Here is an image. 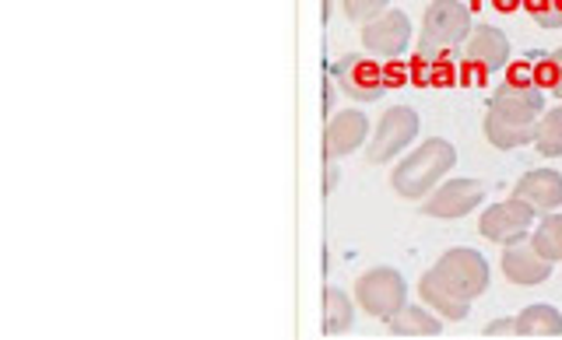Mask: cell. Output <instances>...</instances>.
Wrapping results in <instances>:
<instances>
[{
	"label": "cell",
	"instance_id": "1",
	"mask_svg": "<svg viewBox=\"0 0 562 340\" xmlns=\"http://www.w3.org/2000/svg\"><path fill=\"white\" fill-rule=\"evenodd\" d=\"M453 166H457V148L447 137H429L394 166L391 186L404 201H426L447 179V172H453Z\"/></svg>",
	"mask_w": 562,
	"mask_h": 340
},
{
	"label": "cell",
	"instance_id": "2",
	"mask_svg": "<svg viewBox=\"0 0 562 340\" xmlns=\"http://www.w3.org/2000/svg\"><path fill=\"white\" fill-rule=\"evenodd\" d=\"M471 29H474L471 11L461 4V0H432V4L426 8V22H422L418 57L436 60L443 49L468 43Z\"/></svg>",
	"mask_w": 562,
	"mask_h": 340
},
{
	"label": "cell",
	"instance_id": "3",
	"mask_svg": "<svg viewBox=\"0 0 562 340\" xmlns=\"http://www.w3.org/2000/svg\"><path fill=\"white\" fill-rule=\"evenodd\" d=\"M432 271L457 298H464V302H474V298H482L488 292L492 271H488V263H485V257L479 253V249L453 246L432 263Z\"/></svg>",
	"mask_w": 562,
	"mask_h": 340
},
{
	"label": "cell",
	"instance_id": "4",
	"mask_svg": "<svg viewBox=\"0 0 562 340\" xmlns=\"http://www.w3.org/2000/svg\"><path fill=\"white\" fill-rule=\"evenodd\" d=\"M488 110L503 116L506 123H517V127H535L538 116L544 113V95L535 84V78H527V67H517L514 81H506L503 88L492 92Z\"/></svg>",
	"mask_w": 562,
	"mask_h": 340
},
{
	"label": "cell",
	"instance_id": "5",
	"mask_svg": "<svg viewBox=\"0 0 562 340\" xmlns=\"http://www.w3.org/2000/svg\"><path fill=\"white\" fill-rule=\"evenodd\" d=\"M415 137H418V113L412 105H394V110H386L380 116L373 137L366 140V158L373 166H386L408 145H415Z\"/></svg>",
	"mask_w": 562,
	"mask_h": 340
},
{
	"label": "cell",
	"instance_id": "6",
	"mask_svg": "<svg viewBox=\"0 0 562 340\" xmlns=\"http://www.w3.org/2000/svg\"><path fill=\"white\" fill-rule=\"evenodd\" d=\"M356 302L369 316L386 324L408 302V284H404L401 271H394V267H373V271H366L356 281Z\"/></svg>",
	"mask_w": 562,
	"mask_h": 340
},
{
	"label": "cell",
	"instance_id": "7",
	"mask_svg": "<svg viewBox=\"0 0 562 340\" xmlns=\"http://www.w3.org/2000/svg\"><path fill=\"white\" fill-rule=\"evenodd\" d=\"M531 228H535V207H527L517 196L499 204H488L479 218V231L496 246H517L531 239Z\"/></svg>",
	"mask_w": 562,
	"mask_h": 340
},
{
	"label": "cell",
	"instance_id": "8",
	"mask_svg": "<svg viewBox=\"0 0 562 340\" xmlns=\"http://www.w3.org/2000/svg\"><path fill=\"white\" fill-rule=\"evenodd\" d=\"M485 201V186L479 179H443L422 204V214L426 218H443V222H457L468 218L471 211H479V204Z\"/></svg>",
	"mask_w": 562,
	"mask_h": 340
},
{
	"label": "cell",
	"instance_id": "9",
	"mask_svg": "<svg viewBox=\"0 0 562 340\" xmlns=\"http://www.w3.org/2000/svg\"><path fill=\"white\" fill-rule=\"evenodd\" d=\"M359 35H362V49L369 57L397 60L412 43V18L397 8H386L383 14L373 18V22H366Z\"/></svg>",
	"mask_w": 562,
	"mask_h": 340
},
{
	"label": "cell",
	"instance_id": "10",
	"mask_svg": "<svg viewBox=\"0 0 562 340\" xmlns=\"http://www.w3.org/2000/svg\"><path fill=\"white\" fill-rule=\"evenodd\" d=\"M334 81H338L341 92L356 102H376L386 92L383 70L373 60L359 57V53H348V57L338 60V67H334Z\"/></svg>",
	"mask_w": 562,
	"mask_h": 340
},
{
	"label": "cell",
	"instance_id": "11",
	"mask_svg": "<svg viewBox=\"0 0 562 340\" xmlns=\"http://www.w3.org/2000/svg\"><path fill=\"white\" fill-rule=\"evenodd\" d=\"M369 140V116L359 110H341L327 120L324 131V155L327 162H338V158L356 155L359 148H366Z\"/></svg>",
	"mask_w": 562,
	"mask_h": 340
},
{
	"label": "cell",
	"instance_id": "12",
	"mask_svg": "<svg viewBox=\"0 0 562 340\" xmlns=\"http://www.w3.org/2000/svg\"><path fill=\"white\" fill-rule=\"evenodd\" d=\"M464 64L479 67L482 75H496V70L509 67V39L496 25H479L471 29L464 43Z\"/></svg>",
	"mask_w": 562,
	"mask_h": 340
},
{
	"label": "cell",
	"instance_id": "13",
	"mask_svg": "<svg viewBox=\"0 0 562 340\" xmlns=\"http://www.w3.org/2000/svg\"><path fill=\"white\" fill-rule=\"evenodd\" d=\"M503 274L517 288H535V284H544L552 277V263L538 257L531 242H517L503 246Z\"/></svg>",
	"mask_w": 562,
	"mask_h": 340
},
{
	"label": "cell",
	"instance_id": "14",
	"mask_svg": "<svg viewBox=\"0 0 562 340\" xmlns=\"http://www.w3.org/2000/svg\"><path fill=\"white\" fill-rule=\"evenodd\" d=\"M514 196L527 207H535V214H552L562 207V175L555 169L524 172L520 183L514 186Z\"/></svg>",
	"mask_w": 562,
	"mask_h": 340
},
{
	"label": "cell",
	"instance_id": "15",
	"mask_svg": "<svg viewBox=\"0 0 562 340\" xmlns=\"http://www.w3.org/2000/svg\"><path fill=\"white\" fill-rule=\"evenodd\" d=\"M418 295H422V302L432 309V313H439L443 319H450V324H461V319H468V313H471V302H464V298H457L443 281L436 277V271L429 267L426 274H422V281H418Z\"/></svg>",
	"mask_w": 562,
	"mask_h": 340
},
{
	"label": "cell",
	"instance_id": "16",
	"mask_svg": "<svg viewBox=\"0 0 562 340\" xmlns=\"http://www.w3.org/2000/svg\"><path fill=\"white\" fill-rule=\"evenodd\" d=\"M386 327H391V333H397V337H436V333H443V324H439V319L426 309V302H422V306H408V302H404V309L386 319Z\"/></svg>",
	"mask_w": 562,
	"mask_h": 340
},
{
	"label": "cell",
	"instance_id": "17",
	"mask_svg": "<svg viewBox=\"0 0 562 340\" xmlns=\"http://www.w3.org/2000/svg\"><path fill=\"white\" fill-rule=\"evenodd\" d=\"M517 333L520 337H559L562 333V313L549 302H535L517 316Z\"/></svg>",
	"mask_w": 562,
	"mask_h": 340
},
{
	"label": "cell",
	"instance_id": "18",
	"mask_svg": "<svg viewBox=\"0 0 562 340\" xmlns=\"http://www.w3.org/2000/svg\"><path fill=\"white\" fill-rule=\"evenodd\" d=\"M482 131L488 137V145L499 148V151H514V148H524V145H531V140H535V127H517V123H506L492 110L485 113Z\"/></svg>",
	"mask_w": 562,
	"mask_h": 340
},
{
	"label": "cell",
	"instance_id": "19",
	"mask_svg": "<svg viewBox=\"0 0 562 340\" xmlns=\"http://www.w3.org/2000/svg\"><path fill=\"white\" fill-rule=\"evenodd\" d=\"M356 324V306L341 288H324V333L327 337H341Z\"/></svg>",
	"mask_w": 562,
	"mask_h": 340
},
{
	"label": "cell",
	"instance_id": "20",
	"mask_svg": "<svg viewBox=\"0 0 562 340\" xmlns=\"http://www.w3.org/2000/svg\"><path fill=\"white\" fill-rule=\"evenodd\" d=\"M535 246V253L544 257L549 263H562V214L552 211V214H541V222L535 225L531 239H527Z\"/></svg>",
	"mask_w": 562,
	"mask_h": 340
},
{
	"label": "cell",
	"instance_id": "21",
	"mask_svg": "<svg viewBox=\"0 0 562 340\" xmlns=\"http://www.w3.org/2000/svg\"><path fill=\"white\" fill-rule=\"evenodd\" d=\"M535 151L544 158H559L562 155V105L555 110H544L535 123Z\"/></svg>",
	"mask_w": 562,
	"mask_h": 340
},
{
	"label": "cell",
	"instance_id": "22",
	"mask_svg": "<svg viewBox=\"0 0 562 340\" xmlns=\"http://www.w3.org/2000/svg\"><path fill=\"white\" fill-rule=\"evenodd\" d=\"M341 8H345L348 22L366 25V22H373L376 14H383L386 8H391V0H341Z\"/></svg>",
	"mask_w": 562,
	"mask_h": 340
},
{
	"label": "cell",
	"instance_id": "23",
	"mask_svg": "<svg viewBox=\"0 0 562 340\" xmlns=\"http://www.w3.org/2000/svg\"><path fill=\"white\" fill-rule=\"evenodd\" d=\"M524 8H527V14H531L538 25L562 29V14L555 11V0H524Z\"/></svg>",
	"mask_w": 562,
	"mask_h": 340
},
{
	"label": "cell",
	"instance_id": "24",
	"mask_svg": "<svg viewBox=\"0 0 562 340\" xmlns=\"http://www.w3.org/2000/svg\"><path fill=\"white\" fill-rule=\"evenodd\" d=\"M509 333H517V319H509V316L492 319V324L485 327V337H509Z\"/></svg>",
	"mask_w": 562,
	"mask_h": 340
},
{
	"label": "cell",
	"instance_id": "25",
	"mask_svg": "<svg viewBox=\"0 0 562 340\" xmlns=\"http://www.w3.org/2000/svg\"><path fill=\"white\" fill-rule=\"evenodd\" d=\"M549 60H552V64H555V70H559V78H555V84H552V92H555V99L562 102V49H555Z\"/></svg>",
	"mask_w": 562,
	"mask_h": 340
},
{
	"label": "cell",
	"instance_id": "26",
	"mask_svg": "<svg viewBox=\"0 0 562 340\" xmlns=\"http://www.w3.org/2000/svg\"><path fill=\"white\" fill-rule=\"evenodd\" d=\"M496 8L506 14V11H514V8H517V0H496Z\"/></svg>",
	"mask_w": 562,
	"mask_h": 340
},
{
	"label": "cell",
	"instance_id": "27",
	"mask_svg": "<svg viewBox=\"0 0 562 340\" xmlns=\"http://www.w3.org/2000/svg\"><path fill=\"white\" fill-rule=\"evenodd\" d=\"M555 11H559V14H562V0H555Z\"/></svg>",
	"mask_w": 562,
	"mask_h": 340
}]
</instances>
